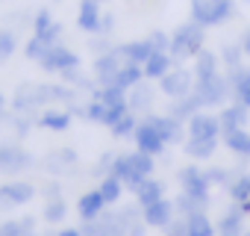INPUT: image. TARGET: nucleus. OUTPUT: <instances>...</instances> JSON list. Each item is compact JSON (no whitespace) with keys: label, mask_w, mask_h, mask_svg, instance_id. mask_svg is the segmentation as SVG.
Returning a JSON list of instances; mask_svg holds the SVG:
<instances>
[{"label":"nucleus","mask_w":250,"mask_h":236,"mask_svg":"<svg viewBox=\"0 0 250 236\" xmlns=\"http://www.w3.org/2000/svg\"><path fill=\"white\" fill-rule=\"evenodd\" d=\"M203 45H206V27L191 18L171 33V56L177 59V65L186 59H194L203 50Z\"/></svg>","instance_id":"f257e3e1"},{"label":"nucleus","mask_w":250,"mask_h":236,"mask_svg":"<svg viewBox=\"0 0 250 236\" xmlns=\"http://www.w3.org/2000/svg\"><path fill=\"white\" fill-rule=\"evenodd\" d=\"M153 168H156L153 157L136 148V154H121V157H115L112 174H115V177H121L127 189H136L145 177H150V174H153Z\"/></svg>","instance_id":"f03ea898"},{"label":"nucleus","mask_w":250,"mask_h":236,"mask_svg":"<svg viewBox=\"0 0 250 236\" xmlns=\"http://www.w3.org/2000/svg\"><path fill=\"white\" fill-rule=\"evenodd\" d=\"M53 100H74V92L65 86H53V83H30V86H21V92L15 94V109L27 112Z\"/></svg>","instance_id":"7ed1b4c3"},{"label":"nucleus","mask_w":250,"mask_h":236,"mask_svg":"<svg viewBox=\"0 0 250 236\" xmlns=\"http://www.w3.org/2000/svg\"><path fill=\"white\" fill-rule=\"evenodd\" d=\"M235 18V0H191V21L209 27H224Z\"/></svg>","instance_id":"20e7f679"},{"label":"nucleus","mask_w":250,"mask_h":236,"mask_svg":"<svg viewBox=\"0 0 250 236\" xmlns=\"http://www.w3.org/2000/svg\"><path fill=\"white\" fill-rule=\"evenodd\" d=\"M194 92H197V97L203 100L206 109L209 106H227L229 97H232V83H229L227 74L218 71V74H212L206 80H194Z\"/></svg>","instance_id":"39448f33"},{"label":"nucleus","mask_w":250,"mask_h":236,"mask_svg":"<svg viewBox=\"0 0 250 236\" xmlns=\"http://www.w3.org/2000/svg\"><path fill=\"white\" fill-rule=\"evenodd\" d=\"M159 92L171 100H180L186 94L194 92V71H186L183 65H174L162 80H159Z\"/></svg>","instance_id":"423d86ee"},{"label":"nucleus","mask_w":250,"mask_h":236,"mask_svg":"<svg viewBox=\"0 0 250 236\" xmlns=\"http://www.w3.org/2000/svg\"><path fill=\"white\" fill-rule=\"evenodd\" d=\"M147 121L159 130V136L165 139V145H177V142H186L188 139V130H186V121H180V118H174L171 112L168 115H145Z\"/></svg>","instance_id":"0eeeda50"},{"label":"nucleus","mask_w":250,"mask_h":236,"mask_svg":"<svg viewBox=\"0 0 250 236\" xmlns=\"http://www.w3.org/2000/svg\"><path fill=\"white\" fill-rule=\"evenodd\" d=\"M186 130H188V136H194V139H221V136H224L221 118L212 115V112H197V115H191L188 121H186Z\"/></svg>","instance_id":"6e6552de"},{"label":"nucleus","mask_w":250,"mask_h":236,"mask_svg":"<svg viewBox=\"0 0 250 236\" xmlns=\"http://www.w3.org/2000/svg\"><path fill=\"white\" fill-rule=\"evenodd\" d=\"M42 68L50 71V74H65L71 68H80V56L74 50H68L65 45H56L42 56Z\"/></svg>","instance_id":"1a4fd4ad"},{"label":"nucleus","mask_w":250,"mask_h":236,"mask_svg":"<svg viewBox=\"0 0 250 236\" xmlns=\"http://www.w3.org/2000/svg\"><path fill=\"white\" fill-rule=\"evenodd\" d=\"M180 189L183 192H188V195H194V198H209V189H212V183L206 180V168H200V165H186V168H180Z\"/></svg>","instance_id":"9d476101"},{"label":"nucleus","mask_w":250,"mask_h":236,"mask_svg":"<svg viewBox=\"0 0 250 236\" xmlns=\"http://www.w3.org/2000/svg\"><path fill=\"white\" fill-rule=\"evenodd\" d=\"M124 65H127V59L118 53V45H115V50L100 53V56L94 59V77H97V83H100V86H112L115 77H118V71H121Z\"/></svg>","instance_id":"9b49d317"},{"label":"nucleus","mask_w":250,"mask_h":236,"mask_svg":"<svg viewBox=\"0 0 250 236\" xmlns=\"http://www.w3.org/2000/svg\"><path fill=\"white\" fill-rule=\"evenodd\" d=\"M133 139H136V148L145 151V154H150V157H159V154L165 151V139L159 136V130L147 121V118H145V121H139Z\"/></svg>","instance_id":"f8f14e48"},{"label":"nucleus","mask_w":250,"mask_h":236,"mask_svg":"<svg viewBox=\"0 0 250 236\" xmlns=\"http://www.w3.org/2000/svg\"><path fill=\"white\" fill-rule=\"evenodd\" d=\"M36 198V189L24 180H15V183H3L0 186V207L9 210V207H21V204H30Z\"/></svg>","instance_id":"ddd939ff"},{"label":"nucleus","mask_w":250,"mask_h":236,"mask_svg":"<svg viewBox=\"0 0 250 236\" xmlns=\"http://www.w3.org/2000/svg\"><path fill=\"white\" fill-rule=\"evenodd\" d=\"M174 218H177V207H174V201H168V198H159L156 204H147V207H145V221H147V227L165 230Z\"/></svg>","instance_id":"4468645a"},{"label":"nucleus","mask_w":250,"mask_h":236,"mask_svg":"<svg viewBox=\"0 0 250 236\" xmlns=\"http://www.w3.org/2000/svg\"><path fill=\"white\" fill-rule=\"evenodd\" d=\"M218 236H247V215L238 210L235 201H232V207L221 215V221H218Z\"/></svg>","instance_id":"2eb2a0df"},{"label":"nucleus","mask_w":250,"mask_h":236,"mask_svg":"<svg viewBox=\"0 0 250 236\" xmlns=\"http://www.w3.org/2000/svg\"><path fill=\"white\" fill-rule=\"evenodd\" d=\"M218 118H221V127H224V133H227V130H238V127H247V121H250V109H247L244 103L232 100V103L221 106Z\"/></svg>","instance_id":"dca6fc26"},{"label":"nucleus","mask_w":250,"mask_h":236,"mask_svg":"<svg viewBox=\"0 0 250 236\" xmlns=\"http://www.w3.org/2000/svg\"><path fill=\"white\" fill-rule=\"evenodd\" d=\"M33 165V157L15 145H0V171H24Z\"/></svg>","instance_id":"f3484780"},{"label":"nucleus","mask_w":250,"mask_h":236,"mask_svg":"<svg viewBox=\"0 0 250 236\" xmlns=\"http://www.w3.org/2000/svg\"><path fill=\"white\" fill-rule=\"evenodd\" d=\"M100 21H103L100 3H88V0H80V12H77V27H80L83 33H91V36H97V33H100Z\"/></svg>","instance_id":"a211bd4d"},{"label":"nucleus","mask_w":250,"mask_h":236,"mask_svg":"<svg viewBox=\"0 0 250 236\" xmlns=\"http://www.w3.org/2000/svg\"><path fill=\"white\" fill-rule=\"evenodd\" d=\"M174 65H177V59H174L168 50H153L150 59H147L142 68H145V77H147V80H162Z\"/></svg>","instance_id":"6ab92c4d"},{"label":"nucleus","mask_w":250,"mask_h":236,"mask_svg":"<svg viewBox=\"0 0 250 236\" xmlns=\"http://www.w3.org/2000/svg\"><path fill=\"white\" fill-rule=\"evenodd\" d=\"M153 97H156V92H153V86H147V83H136L130 92H127V103H130V112H150L153 109Z\"/></svg>","instance_id":"aec40b11"},{"label":"nucleus","mask_w":250,"mask_h":236,"mask_svg":"<svg viewBox=\"0 0 250 236\" xmlns=\"http://www.w3.org/2000/svg\"><path fill=\"white\" fill-rule=\"evenodd\" d=\"M221 142L227 145L229 154L241 157V160H250V130L247 127H238V130H227L221 136Z\"/></svg>","instance_id":"412c9836"},{"label":"nucleus","mask_w":250,"mask_h":236,"mask_svg":"<svg viewBox=\"0 0 250 236\" xmlns=\"http://www.w3.org/2000/svg\"><path fill=\"white\" fill-rule=\"evenodd\" d=\"M227 77L232 83V100H238V103H244L250 109V68L241 65L235 71H227Z\"/></svg>","instance_id":"4be33fe9"},{"label":"nucleus","mask_w":250,"mask_h":236,"mask_svg":"<svg viewBox=\"0 0 250 236\" xmlns=\"http://www.w3.org/2000/svg\"><path fill=\"white\" fill-rule=\"evenodd\" d=\"M118 53L127 62L145 65L150 59V53H153V45H150V39H136V42H127V45H118Z\"/></svg>","instance_id":"5701e85b"},{"label":"nucleus","mask_w":250,"mask_h":236,"mask_svg":"<svg viewBox=\"0 0 250 236\" xmlns=\"http://www.w3.org/2000/svg\"><path fill=\"white\" fill-rule=\"evenodd\" d=\"M221 68V56H215V50H200L194 59H191V71H194V80H206L212 74H218Z\"/></svg>","instance_id":"b1692460"},{"label":"nucleus","mask_w":250,"mask_h":236,"mask_svg":"<svg viewBox=\"0 0 250 236\" xmlns=\"http://www.w3.org/2000/svg\"><path fill=\"white\" fill-rule=\"evenodd\" d=\"M103 210H106V198L100 195V189H91V192H85V195L80 198V204H77V212H80V218H83V221H91V218H97Z\"/></svg>","instance_id":"393cba45"},{"label":"nucleus","mask_w":250,"mask_h":236,"mask_svg":"<svg viewBox=\"0 0 250 236\" xmlns=\"http://www.w3.org/2000/svg\"><path fill=\"white\" fill-rule=\"evenodd\" d=\"M218 145H221V139H194V136H188L183 142V148H186V154L191 160H209V157H215Z\"/></svg>","instance_id":"a878e982"},{"label":"nucleus","mask_w":250,"mask_h":236,"mask_svg":"<svg viewBox=\"0 0 250 236\" xmlns=\"http://www.w3.org/2000/svg\"><path fill=\"white\" fill-rule=\"evenodd\" d=\"M133 192H136V201H139L142 207L156 204L159 198H165V186H162V180H153V177H145Z\"/></svg>","instance_id":"bb28decb"},{"label":"nucleus","mask_w":250,"mask_h":236,"mask_svg":"<svg viewBox=\"0 0 250 236\" xmlns=\"http://www.w3.org/2000/svg\"><path fill=\"white\" fill-rule=\"evenodd\" d=\"M203 109H206V106H203V100L197 97V92H191V94H186V97L174 100L171 115H174V118H180V121H188L191 115H197V112H203Z\"/></svg>","instance_id":"cd10ccee"},{"label":"nucleus","mask_w":250,"mask_h":236,"mask_svg":"<svg viewBox=\"0 0 250 236\" xmlns=\"http://www.w3.org/2000/svg\"><path fill=\"white\" fill-rule=\"evenodd\" d=\"M145 80V68L142 65H136V62H127L121 71H118V77H115V83L112 86H118V89H124V92H130L136 83H142Z\"/></svg>","instance_id":"c85d7f7f"},{"label":"nucleus","mask_w":250,"mask_h":236,"mask_svg":"<svg viewBox=\"0 0 250 236\" xmlns=\"http://www.w3.org/2000/svg\"><path fill=\"white\" fill-rule=\"evenodd\" d=\"M174 207H177V215H191V212H206V207H209V198H194V195H188V192H180V198L174 201Z\"/></svg>","instance_id":"c756f323"},{"label":"nucleus","mask_w":250,"mask_h":236,"mask_svg":"<svg viewBox=\"0 0 250 236\" xmlns=\"http://www.w3.org/2000/svg\"><path fill=\"white\" fill-rule=\"evenodd\" d=\"M186 224H188V236H215V233H218V227L209 221L206 212H191V215H186Z\"/></svg>","instance_id":"7c9ffc66"},{"label":"nucleus","mask_w":250,"mask_h":236,"mask_svg":"<svg viewBox=\"0 0 250 236\" xmlns=\"http://www.w3.org/2000/svg\"><path fill=\"white\" fill-rule=\"evenodd\" d=\"M244 47L238 45V42H227L224 47H221V62H224V68L227 71H235V68H241L244 65Z\"/></svg>","instance_id":"2f4dec72"},{"label":"nucleus","mask_w":250,"mask_h":236,"mask_svg":"<svg viewBox=\"0 0 250 236\" xmlns=\"http://www.w3.org/2000/svg\"><path fill=\"white\" fill-rule=\"evenodd\" d=\"M39 124L44 130H65L71 124V112L68 109H47L42 118H39Z\"/></svg>","instance_id":"473e14b6"},{"label":"nucleus","mask_w":250,"mask_h":236,"mask_svg":"<svg viewBox=\"0 0 250 236\" xmlns=\"http://www.w3.org/2000/svg\"><path fill=\"white\" fill-rule=\"evenodd\" d=\"M97 189H100V195L106 198V204H118V201H121V192H124V180L115 177V174H106Z\"/></svg>","instance_id":"72a5a7b5"},{"label":"nucleus","mask_w":250,"mask_h":236,"mask_svg":"<svg viewBox=\"0 0 250 236\" xmlns=\"http://www.w3.org/2000/svg\"><path fill=\"white\" fill-rule=\"evenodd\" d=\"M227 195L238 204V201H250V174L247 171H238L235 180L227 186Z\"/></svg>","instance_id":"f704fd0d"},{"label":"nucleus","mask_w":250,"mask_h":236,"mask_svg":"<svg viewBox=\"0 0 250 236\" xmlns=\"http://www.w3.org/2000/svg\"><path fill=\"white\" fill-rule=\"evenodd\" d=\"M136 127H139L136 112H127V115H124L121 121H115L109 130H112V136H118V139H127V136H133V133H136Z\"/></svg>","instance_id":"c9c22d12"},{"label":"nucleus","mask_w":250,"mask_h":236,"mask_svg":"<svg viewBox=\"0 0 250 236\" xmlns=\"http://www.w3.org/2000/svg\"><path fill=\"white\" fill-rule=\"evenodd\" d=\"M50 47H56V45H50V42H47L44 36H39V33H36V36H33L30 42H27V56H30L33 62H42V56H44V53H47Z\"/></svg>","instance_id":"e433bc0d"},{"label":"nucleus","mask_w":250,"mask_h":236,"mask_svg":"<svg viewBox=\"0 0 250 236\" xmlns=\"http://www.w3.org/2000/svg\"><path fill=\"white\" fill-rule=\"evenodd\" d=\"M68 165H77V154H74L71 148L56 151V154H50V160H47V168H53V171H62V168H68Z\"/></svg>","instance_id":"4c0bfd02"},{"label":"nucleus","mask_w":250,"mask_h":236,"mask_svg":"<svg viewBox=\"0 0 250 236\" xmlns=\"http://www.w3.org/2000/svg\"><path fill=\"white\" fill-rule=\"evenodd\" d=\"M15 47H18V36L12 30H0V62L15 56Z\"/></svg>","instance_id":"58836bf2"},{"label":"nucleus","mask_w":250,"mask_h":236,"mask_svg":"<svg viewBox=\"0 0 250 236\" xmlns=\"http://www.w3.org/2000/svg\"><path fill=\"white\" fill-rule=\"evenodd\" d=\"M65 201L62 198H50L47 201V207H44V221H50V224H56V221H62L65 218Z\"/></svg>","instance_id":"ea45409f"},{"label":"nucleus","mask_w":250,"mask_h":236,"mask_svg":"<svg viewBox=\"0 0 250 236\" xmlns=\"http://www.w3.org/2000/svg\"><path fill=\"white\" fill-rule=\"evenodd\" d=\"M56 21H53V15H50V9H42V12H36V18H33V30L36 33H44V30H50Z\"/></svg>","instance_id":"a19ab883"},{"label":"nucleus","mask_w":250,"mask_h":236,"mask_svg":"<svg viewBox=\"0 0 250 236\" xmlns=\"http://www.w3.org/2000/svg\"><path fill=\"white\" fill-rule=\"evenodd\" d=\"M147 39H150L153 50H168V53H171V36H168V33H162V30H153Z\"/></svg>","instance_id":"79ce46f5"},{"label":"nucleus","mask_w":250,"mask_h":236,"mask_svg":"<svg viewBox=\"0 0 250 236\" xmlns=\"http://www.w3.org/2000/svg\"><path fill=\"white\" fill-rule=\"evenodd\" d=\"M165 236H188V224H186V218L177 215V218L165 227Z\"/></svg>","instance_id":"37998d69"},{"label":"nucleus","mask_w":250,"mask_h":236,"mask_svg":"<svg viewBox=\"0 0 250 236\" xmlns=\"http://www.w3.org/2000/svg\"><path fill=\"white\" fill-rule=\"evenodd\" d=\"M0 236H27V230L21 221H6V224H0Z\"/></svg>","instance_id":"c03bdc74"},{"label":"nucleus","mask_w":250,"mask_h":236,"mask_svg":"<svg viewBox=\"0 0 250 236\" xmlns=\"http://www.w3.org/2000/svg\"><path fill=\"white\" fill-rule=\"evenodd\" d=\"M112 30H115V15H112V12H103V21H100V33H103V36H109Z\"/></svg>","instance_id":"a18cd8bd"},{"label":"nucleus","mask_w":250,"mask_h":236,"mask_svg":"<svg viewBox=\"0 0 250 236\" xmlns=\"http://www.w3.org/2000/svg\"><path fill=\"white\" fill-rule=\"evenodd\" d=\"M238 45H241V47H244V53L250 56V27H247V30L238 36Z\"/></svg>","instance_id":"49530a36"},{"label":"nucleus","mask_w":250,"mask_h":236,"mask_svg":"<svg viewBox=\"0 0 250 236\" xmlns=\"http://www.w3.org/2000/svg\"><path fill=\"white\" fill-rule=\"evenodd\" d=\"M56 236H83V230H77V227H65V230H59Z\"/></svg>","instance_id":"de8ad7c7"},{"label":"nucleus","mask_w":250,"mask_h":236,"mask_svg":"<svg viewBox=\"0 0 250 236\" xmlns=\"http://www.w3.org/2000/svg\"><path fill=\"white\" fill-rule=\"evenodd\" d=\"M238 210H241L244 215H250V201H238Z\"/></svg>","instance_id":"09e8293b"},{"label":"nucleus","mask_w":250,"mask_h":236,"mask_svg":"<svg viewBox=\"0 0 250 236\" xmlns=\"http://www.w3.org/2000/svg\"><path fill=\"white\" fill-rule=\"evenodd\" d=\"M88 3H106V0H88Z\"/></svg>","instance_id":"8fccbe9b"},{"label":"nucleus","mask_w":250,"mask_h":236,"mask_svg":"<svg viewBox=\"0 0 250 236\" xmlns=\"http://www.w3.org/2000/svg\"><path fill=\"white\" fill-rule=\"evenodd\" d=\"M27 236H44V233H27Z\"/></svg>","instance_id":"3c124183"},{"label":"nucleus","mask_w":250,"mask_h":236,"mask_svg":"<svg viewBox=\"0 0 250 236\" xmlns=\"http://www.w3.org/2000/svg\"><path fill=\"white\" fill-rule=\"evenodd\" d=\"M0 109H3V94H0Z\"/></svg>","instance_id":"603ef678"},{"label":"nucleus","mask_w":250,"mask_h":236,"mask_svg":"<svg viewBox=\"0 0 250 236\" xmlns=\"http://www.w3.org/2000/svg\"><path fill=\"white\" fill-rule=\"evenodd\" d=\"M238 3H247V6H250V0H238Z\"/></svg>","instance_id":"864d4df0"},{"label":"nucleus","mask_w":250,"mask_h":236,"mask_svg":"<svg viewBox=\"0 0 250 236\" xmlns=\"http://www.w3.org/2000/svg\"><path fill=\"white\" fill-rule=\"evenodd\" d=\"M247 236H250V230H247Z\"/></svg>","instance_id":"5fc2aeb1"}]
</instances>
